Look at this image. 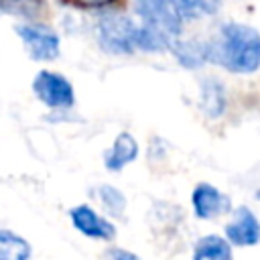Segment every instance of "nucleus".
I'll return each instance as SVG.
<instances>
[{"mask_svg":"<svg viewBox=\"0 0 260 260\" xmlns=\"http://www.w3.org/2000/svg\"><path fill=\"white\" fill-rule=\"evenodd\" d=\"M207 61L230 73L248 75L260 69V32L244 22L221 24L215 39L207 41Z\"/></svg>","mask_w":260,"mask_h":260,"instance_id":"nucleus-1","label":"nucleus"},{"mask_svg":"<svg viewBox=\"0 0 260 260\" xmlns=\"http://www.w3.org/2000/svg\"><path fill=\"white\" fill-rule=\"evenodd\" d=\"M136 30L138 26L130 16L110 12L98 22V43L106 53L130 55L136 49Z\"/></svg>","mask_w":260,"mask_h":260,"instance_id":"nucleus-2","label":"nucleus"},{"mask_svg":"<svg viewBox=\"0 0 260 260\" xmlns=\"http://www.w3.org/2000/svg\"><path fill=\"white\" fill-rule=\"evenodd\" d=\"M32 91L41 104L53 110H67L75 104V91L71 81L57 71H39L32 79Z\"/></svg>","mask_w":260,"mask_h":260,"instance_id":"nucleus-3","label":"nucleus"},{"mask_svg":"<svg viewBox=\"0 0 260 260\" xmlns=\"http://www.w3.org/2000/svg\"><path fill=\"white\" fill-rule=\"evenodd\" d=\"M16 35L20 37L22 45L26 47V53L35 61H53L59 57L61 41L55 30H51L45 24L39 22H26L14 26Z\"/></svg>","mask_w":260,"mask_h":260,"instance_id":"nucleus-4","label":"nucleus"},{"mask_svg":"<svg viewBox=\"0 0 260 260\" xmlns=\"http://www.w3.org/2000/svg\"><path fill=\"white\" fill-rule=\"evenodd\" d=\"M134 10L144 24L165 30L173 39L183 30V18L179 16L173 0H134Z\"/></svg>","mask_w":260,"mask_h":260,"instance_id":"nucleus-5","label":"nucleus"},{"mask_svg":"<svg viewBox=\"0 0 260 260\" xmlns=\"http://www.w3.org/2000/svg\"><path fill=\"white\" fill-rule=\"evenodd\" d=\"M223 234L232 246H238V248L256 246L260 242V219L250 207L238 205L232 211V219L225 223Z\"/></svg>","mask_w":260,"mask_h":260,"instance_id":"nucleus-6","label":"nucleus"},{"mask_svg":"<svg viewBox=\"0 0 260 260\" xmlns=\"http://www.w3.org/2000/svg\"><path fill=\"white\" fill-rule=\"evenodd\" d=\"M69 219L73 223V228L77 232H81L83 236L87 238H93V240H114L116 238V228L112 221H108L106 217H102L93 207L81 203V205H75L69 209Z\"/></svg>","mask_w":260,"mask_h":260,"instance_id":"nucleus-7","label":"nucleus"},{"mask_svg":"<svg viewBox=\"0 0 260 260\" xmlns=\"http://www.w3.org/2000/svg\"><path fill=\"white\" fill-rule=\"evenodd\" d=\"M191 205L199 219H213L232 209V199L211 183H199L191 193Z\"/></svg>","mask_w":260,"mask_h":260,"instance_id":"nucleus-8","label":"nucleus"},{"mask_svg":"<svg viewBox=\"0 0 260 260\" xmlns=\"http://www.w3.org/2000/svg\"><path fill=\"white\" fill-rule=\"evenodd\" d=\"M138 156V142L130 132H120L112 146L104 152V167L112 173L122 171L126 165H130Z\"/></svg>","mask_w":260,"mask_h":260,"instance_id":"nucleus-9","label":"nucleus"},{"mask_svg":"<svg viewBox=\"0 0 260 260\" xmlns=\"http://www.w3.org/2000/svg\"><path fill=\"white\" fill-rule=\"evenodd\" d=\"M175 55V59L185 67V69H199L203 67L207 61V43L201 41H181V39H173L171 47H169Z\"/></svg>","mask_w":260,"mask_h":260,"instance_id":"nucleus-10","label":"nucleus"},{"mask_svg":"<svg viewBox=\"0 0 260 260\" xmlns=\"http://www.w3.org/2000/svg\"><path fill=\"white\" fill-rule=\"evenodd\" d=\"M193 260H234L232 244L217 234L203 236L195 244Z\"/></svg>","mask_w":260,"mask_h":260,"instance_id":"nucleus-11","label":"nucleus"},{"mask_svg":"<svg viewBox=\"0 0 260 260\" xmlns=\"http://www.w3.org/2000/svg\"><path fill=\"white\" fill-rule=\"evenodd\" d=\"M30 244L12 230L0 228V260H30Z\"/></svg>","mask_w":260,"mask_h":260,"instance_id":"nucleus-12","label":"nucleus"},{"mask_svg":"<svg viewBox=\"0 0 260 260\" xmlns=\"http://www.w3.org/2000/svg\"><path fill=\"white\" fill-rule=\"evenodd\" d=\"M201 108L209 118H219L225 110V91L217 79H205L201 83Z\"/></svg>","mask_w":260,"mask_h":260,"instance_id":"nucleus-13","label":"nucleus"},{"mask_svg":"<svg viewBox=\"0 0 260 260\" xmlns=\"http://www.w3.org/2000/svg\"><path fill=\"white\" fill-rule=\"evenodd\" d=\"M173 43V37H169L165 30L150 26V24H142L136 30V49L146 51V53H160L167 51Z\"/></svg>","mask_w":260,"mask_h":260,"instance_id":"nucleus-14","label":"nucleus"},{"mask_svg":"<svg viewBox=\"0 0 260 260\" xmlns=\"http://www.w3.org/2000/svg\"><path fill=\"white\" fill-rule=\"evenodd\" d=\"M179 16L185 20H195L205 14H213L219 8V0H173Z\"/></svg>","mask_w":260,"mask_h":260,"instance_id":"nucleus-15","label":"nucleus"},{"mask_svg":"<svg viewBox=\"0 0 260 260\" xmlns=\"http://www.w3.org/2000/svg\"><path fill=\"white\" fill-rule=\"evenodd\" d=\"M98 195H100L102 205H104L110 213H114V215H118V217L124 215L126 197H124V193H122L120 189H116L114 185H102V187L98 189Z\"/></svg>","mask_w":260,"mask_h":260,"instance_id":"nucleus-16","label":"nucleus"},{"mask_svg":"<svg viewBox=\"0 0 260 260\" xmlns=\"http://www.w3.org/2000/svg\"><path fill=\"white\" fill-rule=\"evenodd\" d=\"M0 8L10 12V14L32 18V16H37L41 12L43 0H0Z\"/></svg>","mask_w":260,"mask_h":260,"instance_id":"nucleus-17","label":"nucleus"},{"mask_svg":"<svg viewBox=\"0 0 260 260\" xmlns=\"http://www.w3.org/2000/svg\"><path fill=\"white\" fill-rule=\"evenodd\" d=\"M110 260H140V256H136L130 250H122V248H114L110 250Z\"/></svg>","mask_w":260,"mask_h":260,"instance_id":"nucleus-18","label":"nucleus"}]
</instances>
